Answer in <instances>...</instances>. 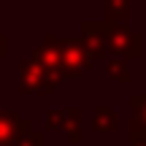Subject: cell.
Returning <instances> with one entry per match:
<instances>
[{
  "label": "cell",
  "mask_w": 146,
  "mask_h": 146,
  "mask_svg": "<svg viewBox=\"0 0 146 146\" xmlns=\"http://www.w3.org/2000/svg\"><path fill=\"white\" fill-rule=\"evenodd\" d=\"M78 33H81V43L89 49V54L92 57H108V25L100 19H84L81 27H78Z\"/></svg>",
  "instance_id": "cell-5"
},
{
  "label": "cell",
  "mask_w": 146,
  "mask_h": 146,
  "mask_svg": "<svg viewBox=\"0 0 146 146\" xmlns=\"http://www.w3.org/2000/svg\"><path fill=\"white\" fill-rule=\"evenodd\" d=\"M130 146H146V141L138 138V135H130Z\"/></svg>",
  "instance_id": "cell-14"
},
{
  "label": "cell",
  "mask_w": 146,
  "mask_h": 146,
  "mask_svg": "<svg viewBox=\"0 0 146 146\" xmlns=\"http://www.w3.org/2000/svg\"><path fill=\"white\" fill-rule=\"evenodd\" d=\"M108 25V22H106ZM108 54L122 60H138L143 54V41L135 30L127 27V22H114L108 25Z\"/></svg>",
  "instance_id": "cell-3"
},
{
  "label": "cell",
  "mask_w": 146,
  "mask_h": 146,
  "mask_svg": "<svg viewBox=\"0 0 146 146\" xmlns=\"http://www.w3.org/2000/svg\"><path fill=\"white\" fill-rule=\"evenodd\" d=\"M60 81L62 78L57 73H52L49 68H43L35 57H25L19 62V92L22 95H33V92L54 95Z\"/></svg>",
  "instance_id": "cell-2"
},
{
  "label": "cell",
  "mask_w": 146,
  "mask_h": 146,
  "mask_svg": "<svg viewBox=\"0 0 146 146\" xmlns=\"http://www.w3.org/2000/svg\"><path fill=\"white\" fill-rule=\"evenodd\" d=\"M81 108L76 106H65V108H46V125L52 130H62L68 135V143L78 146L81 143Z\"/></svg>",
  "instance_id": "cell-4"
},
{
  "label": "cell",
  "mask_w": 146,
  "mask_h": 146,
  "mask_svg": "<svg viewBox=\"0 0 146 146\" xmlns=\"http://www.w3.org/2000/svg\"><path fill=\"white\" fill-rule=\"evenodd\" d=\"M27 125V119H22L16 111L0 108V146H11L16 138V133Z\"/></svg>",
  "instance_id": "cell-7"
},
{
  "label": "cell",
  "mask_w": 146,
  "mask_h": 146,
  "mask_svg": "<svg viewBox=\"0 0 146 146\" xmlns=\"http://www.w3.org/2000/svg\"><path fill=\"white\" fill-rule=\"evenodd\" d=\"M92 127H95V133H114L116 127H119L116 111L106 108V106H98V108L92 111Z\"/></svg>",
  "instance_id": "cell-9"
},
{
  "label": "cell",
  "mask_w": 146,
  "mask_h": 146,
  "mask_svg": "<svg viewBox=\"0 0 146 146\" xmlns=\"http://www.w3.org/2000/svg\"><path fill=\"white\" fill-rule=\"evenodd\" d=\"M33 57H35L43 68H49L52 73H57V76L62 78V68H60V43H57V38H54V35H46V38H43V43L33 52Z\"/></svg>",
  "instance_id": "cell-6"
},
{
  "label": "cell",
  "mask_w": 146,
  "mask_h": 146,
  "mask_svg": "<svg viewBox=\"0 0 146 146\" xmlns=\"http://www.w3.org/2000/svg\"><path fill=\"white\" fill-rule=\"evenodd\" d=\"M60 43V68H62V81H76L81 73L92 70L95 57L81 43V38H57Z\"/></svg>",
  "instance_id": "cell-1"
},
{
  "label": "cell",
  "mask_w": 146,
  "mask_h": 146,
  "mask_svg": "<svg viewBox=\"0 0 146 146\" xmlns=\"http://www.w3.org/2000/svg\"><path fill=\"white\" fill-rule=\"evenodd\" d=\"M133 122H130V135H138L146 141V95H133Z\"/></svg>",
  "instance_id": "cell-8"
},
{
  "label": "cell",
  "mask_w": 146,
  "mask_h": 146,
  "mask_svg": "<svg viewBox=\"0 0 146 146\" xmlns=\"http://www.w3.org/2000/svg\"><path fill=\"white\" fill-rule=\"evenodd\" d=\"M106 78L114 84H130V68H127V60L122 57H111L106 60Z\"/></svg>",
  "instance_id": "cell-10"
},
{
  "label": "cell",
  "mask_w": 146,
  "mask_h": 146,
  "mask_svg": "<svg viewBox=\"0 0 146 146\" xmlns=\"http://www.w3.org/2000/svg\"><path fill=\"white\" fill-rule=\"evenodd\" d=\"M11 146H46V143H43V133L35 130V127L27 122V125L16 133V138H14V143H11Z\"/></svg>",
  "instance_id": "cell-12"
},
{
  "label": "cell",
  "mask_w": 146,
  "mask_h": 146,
  "mask_svg": "<svg viewBox=\"0 0 146 146\" xmlns=\"http://www.w3.org/2000/svg\"><path fill=\"white\" fill-rule=\"evenodd\" d=\"M130 19V0H106V16L103 22H127Z\"/></svg>",
  "instance_id": "cell-11"
},
{
  "label": "cell",
  "mask_w": 146,
  "mask_h": 146,
  "mask_svg": "<svg viewBox=\"0 0 146 146\" xmlns=\"http://www.w3.org/2000/svg\"><path fill=\"white\" fill-rule=\"evenodd\" d=\"M8 57V38L0 33V60H5Z\"/></svg>",
  "instance_id": "cell-13"
}]
</instances>
